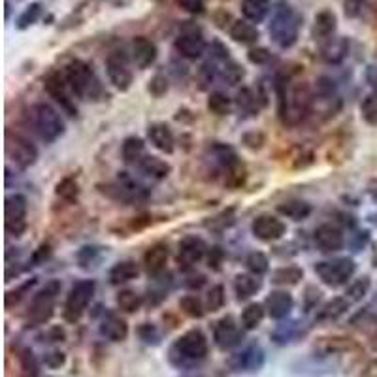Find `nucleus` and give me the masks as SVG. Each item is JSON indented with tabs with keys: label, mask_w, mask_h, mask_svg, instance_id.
Wrapping results in <instances>:
<instances>
[{
	"label": "nucleus",
	"mask_w": 377,
	"mask_h": 377,
	"mask_svg": "<svg viewBox=\"0 0 377 377\" xmlns=\"http://www.w3.org/2000/svg\"><path fill=\"white\" fill-rule=\"evenodd\" d=\"M6 230L11 236H21L27 228V198L23 194H11L6 198Z\"/></svg>",
	"instance_id": "obj_11"
},
{
	"label": "nucleus",
	"mask_w": 377,
	"mask_h": 377,
	"mask_svg": "<svg viewBox=\"0 0 377 377\" xmlns=\"http://www.w3.org/2000/svg\"><path fill=\"white\" fill-rule=\"evenodd\" d=\"M300 323L298 321H289V323L277 324L272 332V341L277 345L291 344L292 339L300 336Z\"/></svg>",
	"instance_id": "obj_38"
},
{
	"label": "nucleus",
	"mask_w": 377,
	"mask_h": 377,
	"mask_svg": "<svg viewBox=\"0 0 377 377\" xmlns=\"http://www.w3.org/2000/svg\"><path fill=\"white\" fill-rule=\"evenodd\" d=\"M336 27H338V19H336L334 11H319L313 23V36L315 40H329L336 33Z\"/></svg>",
	"instance_id": "obj_28"
},
{
	"label": "nucleus",
	"mask_w": 377,
	"mask_h": 377,
	"mask_svg": "<svg viewBox=\"0 0 377 377\" xmlns=\"http://www.w3.org/2000/svg\"><path fill=\"white\" fill-rule=\"evenodd\" d=\"M147 138L153 144V147H156L162 153L170 155L174 151L176 140H174L172 130H170V127L166 123H151L149 129H147Z\"/></svg>",
	"instance_id": "obj_24"
},
{
	"label": "nucleus",
	"mask_w": 377,
	"mask_h": 377,
	"mask_svg": "<svg viewBox=\"0 0 377 377\" xmlns=\"http://www.w3.org/2000/svg\"><path fill=\"white\" fill-rule=\"evenodd\" d=\"M349 55V40L347 38H329L321 46V59L329 65H339Z\"/></svg>",
	"instance_id": "obj_23"
},
{
	"label": "nucleus",
	"mask_w": 377,
	"mask_h": 377,
	"mask_svg": "<svg viewBox=\"0 0 377 377\" xmlns=\"http://www.w3.org/2000/svg\"><path fill=\"white\" fill-rule=\"evenodd\" d=\"M100 334L110 341H124L129 336V324L123 317H119L117 313H108L104 315L102 323H100Z\"/></svg>",
	"instance_id": "obj_22"
},
{
	"label": "nucleus",
	"mask_w": 377,
	"mask_h": 377,
	"mask_svg": "<svg viewBox=\"0 0 377 377\" xmlns=\"http://www.w3.org/2000/svg\"><path fill=\"white\" fill-rule=\"evenodd\" d=\"M351 324L361 330L364 336H370V338L377 336V317L372 312L356 313L355 317L351 319Z\"/></svg>",
	"instance_id": "obj_41"
},
{
	"label": "nucleus",
	"mask_w": 377,
	"mask_h": 377,
	"mask_svg": "<svg viewBox=\"0 0 377 377\" xmlns=\"http://www.w3.org/2000/svg\"><path fill=\"white\" fill-rule=\"evenodd\" d=\"M285 223L274 216H259L251 225V232L260 242H275L285 234Z\"/></svg>",
	"instance_id": "obj_15"
},
{
	"label": "nucleus",
	"mask_w": 377,
	"mask_h": 377,
	"mask_svg": "<svg viewBox=\"0 0 377 377\" xmlns=\"http://www.w3.org/2000/svg\"><path fill=\"white\" fill-rule=\"evenodd\" d=\"M245 266H248V270L251 272L253 275H264L266 272H268V257L264 253H260V251H253V253L248 255V259H245Z\"/></svg>",
	"instance_id": "obj_46"
},
{
	"label": "nucleus",
	"mask_w": 377,
	"mask_h": 377,
	"mask_svg": "<svg viewBox=\"0 0 377 377\" xmlns=\"http://www.w3.org/2000/svg\"><path fill=\"white\" fill-rule=\"evenodd\" d=\"M242 142H243V146L245 147L257 151L264 146L266 138H264L262 132H257V130H253V132H245V134L242 136Z\"/></svg>",
	"instance_id": "obj_56"
},
{
	"label": "nucleus",
	"mask_w": 377,
	"mask_h": 377,
	"mask_svg": "<svg viewBox=\"0 0 377 377\" xmlns=\"http://www.w3.org/2000/svg\"><path fill=\"white\" fill-rule=\"evenodd\" d=\"M179 307H181V312H184L185 315L193 319L204 317L206 313L204 304L200 302L198 297H194V294H187V297L181 298V300H179Z\"/></svg>",
	"instance_id": "obj_44"
},
{
	"label": "nucleus",
	"mask_w": 377,
	"mask_h": 377,
	"mask_svg": "<svg viewBox=\"0 0 377 377\" xmlns=\"http://www.w3.org/2000/svg\"><path fill=\"white\" fill-rule=\"evenodd\" d=\"M356 344L349 338H341V336H330V338H319L315 344V351L321 353V356H332L339 353H347V351L355 349Z\"/></svg>",
	"instance_id": "obj_26"
},
{
	"label": "nucleus",
	"mask_w": 377,
	"mask_h": 377,
	"mask_svg": "<svg viewBox=\"0 0 377 377\" xmlns=\"http://www.w3.org/2000/svg\"><path fill=\"white\" fill-rule=\"evenodd\" d=\"M315 245L323 253H336L344 248V234L334 225H321L315 230Z\"/></svg>",
	"instance_id": "obj_17"
},
{
	"label": "nucleus",
	"mask_w": 377,
	"mask_h": 377,
	"mask_svg": "<svg viewBox=\"0 0 377 377\" xmlns=\"http://www.w3.org/2000/svg\"><path fill=\"white\" fill-rule=\"evenodd\" d=\"M138 336H140L142 341H144V344H147V345H159L161 344V339H162L159 329H156V326H153V324H149V323L142 324L140 329H138Z\"/></svg>",
	"instance_id": "obj_54"
},
{
	"label": "nucleus",
	"mask_w": 377,
	"mask_h": 377,
	"mask_svg": "<svg viewBox=\"0 0 377 377\" xmlns=\"http://www.w3.org/2000/svg\"><path fill=\"white\" fill-rule=\"evenodd\" d=\"M40 16H42V4H40V2H33V4L25 8V11H23L19 19H17V28L25 31V28H28L31 25H34V23L40 19Z\"/></svg>",
	"instance_id": "obj_47"
},
{
	"label": "nucleus",
	"mask_w": 377,
	"mask_h": 377,
	"mask_svg": "<svg viewBox=\"0 0 377 377\" xmlns=\"http://www.w3.org/2000/svg\"><path fill=\"white\" fill-rule=\"evenodd\" d=\"M260 287H262V281L259 280V275L240 274L234 280V291H236L238 300H248L255 297L260 291Z\"/></svg>",
	"instance_id": "obj_30"
},
{
	"label": "nucleus",
	"mask_w": 377,
	"mask_h": 377,
	"mask_svg": "<svg viewBox=\"0 0 377 377\" xmlns=\"http://www.w3.org/2000/svg\"><path fill=\"white\" fill-rule=\"evenodd\" d=\"M361 113L368 124H377V91L364 97L361 104Z\"/></svg>",
	"instance_id": "obj_49"
},
{
	"label": "nucleus",
	"mask_w": 377,
	"mask_h": 377,
	"mask_svg": "<svg viewBox=\"0 0 377 377\" xmlns=\"http://www.w3.org/2000/svg\"><path fill=\"white\" fill-rule=\"evenodd\" d=\"M176 4L185 10L187 14H193V16H200L204 14V0H176Z\"/></svg>",
	"instance_id": "obj_57"
},
{
	"label": "nucleus",
	"mask_w": 377,
	"mask_h": 377,
	"mask_svg": "<svg viewBox=\"0 0 377 377\" xmlns=\"http://www.w3.org/2000/svg\"><path fill=\"white\" fill-rule=\"evenodd\" d=\"M168 257H170V251H168L166 243H155L144 255V266L151 275H159L166 268Z\"/></svg>",
	"instance_id": "obj_25"
},
{
	"label": "nucleus",
	"mask_w": 377,
	"mask_h": 377,
	"mask_svg": "<svg viewBox=\"0 0 377 377\" xmlns=\"http://www.w3.org/2000/svg\"><path fill=\"white\" fill-rule=\"evenodd\" d=\"M106 70L108 78L119 91H129L132 85V72L129 68V59L123 51H113L106 59Z\"/></svg>",
	"instance_id": "obj_13"
},
{
	"label": "nucleus",
	"mask_w": 377,
	"mask_h": 377,
	"mask_svg": "<svg viewBox=\"0 0 377 377\" xmlns=\"http://www.w3.org/2000/svg\"><path fill=\"white\" fill-rule=\"evenodd\" d=\"M313 104V92L307 83L280 85V117L285 127H297L304 121Z\"/></svg>",
	"instance_id": "obj_2"
},
{
	"label": "nucleus",
	"mask_w": 377,
	"mask_h": 377,
	"mask_svg": "<svg viewBox=\"0 0 377 377\" xmlns=\"http://www.w3.org/2000/svg\"><path fill=\"white\" fill-rule=\"evenodd\" d=\"M132 60L138 68L146 70L156 60V46L146 36H136L132 40Z\"/></svg>",
	"instance_id": "obj_21"
},
{
	"label": "nucleus",
	"mask_w": 377,
	"mask_h": 377,
	"mask_svg": "<svg viewBox=\"0 0 377 377\" xmlns=\"http://www.w3.org/2000/svg\"><path fill=\"white\" fill-rule=\"evenodd\" d=\"M277 211L281 216L287 217V219H292V221H302L306 219L312 213V206L304 202V200H289V202H283V204L277 206Z\"/></svg>",
	"instance_id": "obj_35"
},
{
	"label": "nucleus",
	"mask_w": 377,
	"mask_h": 377,
	"mask_svg": "<svg viewBox=\"0 0 377 377\" xmlns=\"http://www.w3.org/2000/svg\"><path fill=\"white\" fill-rule=\"evenodd\" d=\"M298 31H300V16L287 0H280L275 4L270 21V36L274 43L281 49L292 48L298 40Z\"/></svg>",
	"instance_id": "obj_3"
},
{
	"label": "nucleus",
	"mask_w": 377,
	"mask_h": 377,
	"mask_svg": "<svg viewBox=\"0 0 377 377\" xmlns=\"http://www.w3.org/2000/svg\"><path fill=\"white\" fill-rule=\"evenodd\" d=\"M248 57H249V60L253 63V65H268L270 60H272V53H270L266 48L249 49Z\"/></svg>",
	"instance_id": "obj_58"
},
{
	"label": "nucleus",
	"mask_w": 377,
	"mask_h": 377,
	"mask_svg": "<svg viewBox=\"0 0 377 377\" xmlns=\"http://www.w3.org/2000/svg\"><path fill=\"white\" fill-rule=\"evenodd\" d=\"M315 92H317L319 98L323 100H334L336 97V83L332 78L329 75H321L317 80V85H315Z\"/></svg>",
	"instance_id": "obj_52"
},
{
	"label": "nucleus",
	"mask_w": 377,
	"mask_h": 377,
	"mask_svg": "<svg viewBox=\"0 0 377 377\" xmlns=\"http://www.w3.org/2000/svg\"><path fill=\"white\" fill-rule=\"evenodd\" d=\"M264 362H266V355H264L262 347L251 344L236 351L228 359V368L234 373H257L264 368Z\"/></svg>",
	"instance_id": "obj_9"
},
{
	"label": "nucleus",
	"mask_w": 377,
	"mask_h": 377,
	"mask_svg": "<svg viewBox=\"0 0 377 377\" xmlns=\"http://www.w3.org/2000/svg\"><path fill=\"white\" fill-rule=\"evenodd\" d=\"M33 119L36 132L43 142H55L65 132V123L57 113V110L51 108L49 104L40 102L33 108Z\"/></svg>",
	"instance_id": "obj_8"
},
{
	"label": "nucleus",
	"mask_w": 377,
	"mask_h": 377,
	"mask_svg": "<svg viewBox=\"0 0 377 377\" xmlns=\"http://www.w3.org/2000/svg\"><path fill=\"white\" fill-rule=\"evenodd\" d=\"M230 38L238 43H245V46H251V43H257V40L260 38L257 27H253L251 23L248 21H234L230 28Z\"/></svg>",
	"instance_id": "obj_36"
},
{
	"label": "nucleus",
	"mask_w": 377,
	"mask_h": 377,
	"mask_svg": "<svg viewBox=\"0 0 377 377\" xmlns=\"http://www.w3.org/2000/svg\"><path fill=\"white\" fill-rule=\"evenodd\" d=\"M115 300H117L119 309L124 313L138 312L142 306V297L136 291H132V289H121V291L117 292V298H115Z\"/></svg>",
	"instance_id": "obj_42"
},
{
	"label": "nucleus",
	"mask_w": 377,
	"mask_h": 377,
	"mask_svg": "<svg viewBox=\"0 0 377 377\" xmlns=\"http://www.w3.org/2000/svg\"><path fill=\"white\" fill-rule=\"evenodd\" d=\"M78 260H80V266L83 270H91L95 268L98 264V260H100V251H98V248H83L78 253Z\"/></svg>",
	"instance_id": "obj_53"
},
{
	"label": "nucleus",
	"mask_w": 377,
	"mask_h": 377,
	"mask_svg": "<svg viewBox=\"0 0 377 377\" xmlns=\"http://www.w3.org/2000/svg\"><path fill=\"white\" fill-rule=\"evenodd\" d=\"M206 249L208 248H206V243L202 238H196V236L184 238L181 243H179V251H178L179 268H184V270L193 268L194 264L204 259Z\"/></svg>",
	"instance_id": "obj_16"
},
{
	"label": "nucleus",
	"mask_w": 377,
	"mask_h": 377,
	"mask_svg": "<svg viewBox=\"0 0 377 377\" xmlns=\"http://www.w3.org/2000/svg\"><path fill=\"white\" fill-rule=\"evenodd\" d=\"M208 110L216 115H228L232 110L230 98L225 92H211L208 98Z\"/></svg>",
	"instance_id": "obj_45"
},
{
	"label": "nucleus",
	"mask_w": 377,
	"mask_h": 377,
	"mask_svg": "<svg viewBox=\"0 0 377 377\" xmlns=\"http://www.w3.org/2000/svg\"><path fill=\"white\" fill-rule=\"evenodd\" d=\"M243 75H245V72H243L242 66L234 63V60H226L225 68L221 70V78L225 83L236 85V83H240V81L243 80Z\"/></svg>",
	"instance_id": "obj_50"
},
{
	"label": "nucleus",
	"mask_w": 377,
	"mask_h": 377,
	"mask_svg": "<svg viewBox=\"0 0 377 377\" xmlns=\"http://www.w3.org/2000/svg\"><path fill=\"white\" fill-rule=\"evenodd\" d=\"M138 274H140V268L134 260H123L110 270V281H112V285H123V283L136 280Z\"/></svg>",
	"instance_id": "obj_32"
},
{
	"label": "nucleus",
	"mask_w": 377,
	"mask_h": 377,
	"mask_svg": "<svg viewBox=\"0 0 377 377\" xmlns=\"http://www.w3.org/2000/svg\"><path fill=\"white\" fill-rule=\"evenodd\" d=\"M168 91V80L164 75L156 74L153 80L149 81V92L153 97H162Z\"/></svg>",
	"instance_id": "obj_59"
},
{
	"label": "nucleus",
	"mask_w": 377,
	"mask_h": 377,
	"mask_svg": "<svg viewBox=\"0 0 377 377\" xmlns=\"http://www.w3.org/2000/svg\"><path fill=\"white\" fill-rule=\"evenodd\" d=\"M95 291H97V283L92 280H81L72 285L65 304V319L68 323L80 321L89 306V302L95 297Z\"/></svg>",
	"instance_id": "obj_7"
},
{
	"label": "nucleus",
	"mask_w": 377,
	"mask_h": 377,
	"mask_svg": "<svg viewBox=\"0 0 377 377\" xmlns=\"http://www.w3.org/2000/svg\"><path fill=\"white\" fill-rule=\"evenodd\" d=\"M33 285H34V281H31V283H27V285H23L19 291L8 292V294H6V307H11L14 304H17V302L23 298V292H27L28 287H33Z\"/></svg>",
	"instance_id": "obj_61"
},
{
	"label": "nucleus",
	"mask_w": 377,
	"mask_h": 377,
	"mask_svg": "<svg viewBox=\"0 0 377 377\" xmlns=\"http://www.w3.org/2000/svg\"><path fill=\"white\" fill-rule=\"evenodd\" d=\"M188 280L191 281H187V285L191 287V289H194V287H196V289H198V287H202L206 283V280H204V275H196V277H188Z\"/></svg>",
	"instance_id": "obj_63"
},
{
	"label": "nucleus",
	"mask_w": 377,
	"mask_h": 377,
	"mask_svg": "<svg viewBox=\"0 0 377 377\" xmlns=\"http://www.w3.org/2000/svg\"><path fill=\"white\" fill-rule=\"evenodd\" d=\"M176 49L185 59H198L206 51V40L196 31L181 33L176 38Z\"/></svg>",
	"instance_id": "obj_19"
},
{
	"label": "nucleus",
	"mask_w": 377,
	"mask_h": 377,
	"mask_svg": "<svg viewBox=\"0 0 377 377\" xmlns=\"http://www.w3.org/2000/svg\"><path fill=\"white\" fill-rule=\"evenodd\" d=\"M370 287H372V281L368 275L364 277H359L347 287V291H345V298L349 302H361L362 298L366 297L368 292H370Z\"/></svg>",
	"instance_id": "obj_43"
},
{
	"label": "nucleus",
	"mask_w": 377,
	"mask_h": 377,
	"mask_svg": "<svg viewBox=\"0 0 377 377\" xmlns=\"http://www.w3.org/2000/svg\"><path fill=\"white\" fill-rule=\"evenodd\" d=\"M123 161L127 164H140V161L146 156V144L142 138H136V136H130L123 142Z\"/></svg>",
	"instance_id": "obj_34"
},
{
	"label": "nucleus",
	"mask_w": 377,
	"mask_h": 377,
	"mask_svg": "<svg viewBox=\"0 0 377 377\" xmlns=\"http://www.w3.org/2000/svg\"><path fill=\"white\" fill-rule=\"evenodd\" d=\"M304 277V270L298 266H283L272 272V283L281 287H292L298 285Z\"/></svg>",
	"instance_id": "obj_37"
},
{
	"label": "nucleus",
	"mask_w": 377,
	"mask_h": 377,
	"mask_svg": "<svg viewBox=\"0 0 377 377\" xmlns=\"http://www.w3.org/2000/svg\"><path fill=\"white\" fill-rule=\"evenodd\" d=\"M272 10L270 0H242L243 17L251 23H262Z\"/></svg>",
	"instance_id": "obj_33"
},
{
	"label": "nucleus",
	"mask_w": 377,
	"mask_h": 377,
	"mask_svg": "<svg viewBox=\"0 0 377 377\" xmlns=\"http://www.w3.org/2000/svg\"><path fill=\"white\" fill-rule=\"evenodd\" d=\"M264 319V306L262 304H249L245 309L242 312V329L245 330H255L259 329L260 323H262Z\"/></svg>",
	"instance_id": "obj_40"
},
{
	"label": "nucleus",
	"mask_w": 377,
	"mask_h": 377,
	"mask_svg": "<svg viewBox=\"0 0 377 377\" xmlns=\"http://www.w3.org/2000/svg\"><path fill=\"white\" fill-rule=\"evenodd\" d=\"M319 300H321V291H317L315 287H307L306 289V312H312L313 307L317 306Z\"/></svg>",
	"instance_id": "obj_62"
},
{
	"label": "nucleus",
	"mask_w": 377,
	"mask_h": 377,
	"mask_svg": "<svg viewBox=\"0 0 377 377\" xmlns=\"http://www.w3.org/2000/svg\"><path fill=\"white\" fill-rule=\"evenodd\" d=\"M210 351L208 338L202 330H187L168 349V362L178 370H193L206 361Z\"/></svg>",
	"instance_id": "obj_1"
},
{
	"label": "nucleus",
	"mask_w": 377,
	"mask_h": 377,
	"mask_svg": "<svg viewBox=\"0 0 377 377\" xmlns=\"http://www.w3.org/2000/svg\"><path fill=\"white\" fill-rule=\"evenodd\" d=\"M46 91L49 92V97L55 98L70 115H75V106L72 104L70 97H68V83H66V78H63V75L57 74V72L49 74L48 78H46Z\"/></svg>",
	"instance_id": "obj_18"
},
{
	"label": "nucleus",
	"mask_w": 377,
	"mask_h": 377,
	"mask_svg": "<svg viewBox=\"0 0 377 377\" xmlns=\"http://www.w3.org/2000/svg\"><path fill=\"white\" fill-rule=\"evenodd\" d=\"M355 260L347 259V257L323 260V262L315 264V274H317L319 280L323 281L324 285L332 287V289L347 285L353 274H355Z\"/></svg>",
	"instance_id": "obj_5"
},
{
	"label": "nucleus",
	"mask_w": 377,
	"mask_h": 377,
	"mask_svg": "<svg viewBox=\"0 0 377 377\" xmlns=\"http://www.w3.org/2000/svg\"><path fill=\"white\" fill-rule=\"evenodd\" d=\"M213 341L221 351L236 349L238 345H242L243 332L240 324L236 323V319L232 315H225L223 319H219L213 326Z\"/></svg>",
	"instance_id": "obj_12"
},
{
	"label": "nucleus",
	"mask_w": 377,
	"mask_h": 377,
	"mask_svg": "<svg viewBox=\"0 0 377 377\" xmlns=\"http://www.w3.org/2000/svg\"><path fill=\"white\" fill-rule=\"evenodd\" d=\"M349 306L351 302L345 297L332 298V300L326 302V304L319 309L315 321H319V323H332V321H338L339 317H344L345 313H347Z\"/></svg>",
	"instance_id": "obj_27"
},
{
	"label": "nucleus",
	"mask_w": 377,
	"mask_h": 377,
	"mask_svg": "<svg viewBox=\"0 0 377 377\" xmlns=\"http://www.w3.org/2000/svg\"><path fill=\"white\" fill-rule=\"evenodd\" d=\"M225 306V289L223 285H213L206 297V309L208 312H219Z\"/></svg>",
	"instance_id": "obj_51"
},
{
	"label": "nucleus",
	"mask_w": 377,
	"mask_h": 377,
	"mask_svg": "<svg viewBox=\"0 0 377 377\" xmlns=\"http://www.w3.org/2000/svg\"><path fill=\"white\" fill-rule=\"evenodd\" d=\"M8 153H10L11 161L19 168L33 166L38 159V149L34 147V144H31L27 138L19 134H8Z\"/></svg>",
	"instance_id": "obj_14"
},
{
	"label": "nucleus",
	"mask_w": 377,
	"mask_h": 377,
	"mask_svg": "<svg viewBox=\"0 0 377 377\" xmlns=\"http://www.w3.org/2000/svg\"><path fill=\"white\" fill-rule=\"evenodd\" d=\"M366 8V0H344V11L345 17L356 19Z\"/></svg>",
	"instance_id": "obj_55"
},
{
	"label": "nucleus",
	"mask_w": 377,
	"mask_h": 377,
	"mask_svg": "<svg viewBox=\"0 0 377 377\" xmlns=\"http://www.w3.org/2000/svg\"><path fill=\"white\" fill-rule=\"evenodd\" d=\"M17 359V372L16 377H40V364L36 356L28 347H21L16 353Z\"/></svg>",
	"instance_id": "obj_29"
},
{
	"label": "nucleus",
	"mask_w": 377,
	"mask_h": 377,
	"mask_svg": "<svg viewBox=\"0 0 377 377\" xmlns=\"http://www.w3.org/2000/svg\"><path fill=\"white\" fill-rule=\"evenodd\" d=\"M60 289H63L60 281L51 280L34 294L33 302H31V309H28V323L43 324L53 317L55 302L59 298Z\"/></svg>",
	"instance_id": "obj_4"
},
{
	"label": "nucleus",
	"mask_w": 377,
	"mask_h": 377,
	"mask_svg": "<svg viewBox=\"0 0 377 377\" xmlns=\"http://www.w3.org/2000/svg\"><path fill=\"white\" fill-rule=\"evenodd\" d=\"M294 307V298L292 294H289L287 291H274L270 292L268 298H266V309H268V315L275 321H281V319L289 317V313L292 312Z\"/></svg>",
	"instance_id": "obj_20"
},
{
	"label": "nucleus",
	"mask_w": 377,
	"mask_h": 377,
	"mask_svg": "<svg viewBox=\"0 0 377 377\" xmlns=\"http://www.w3.org/2000/svg\"><path fill=\"white\" fill-rule=\"evenodd\" d=\"M138 168H140L146 176H149V178L153 179H164L170 176V172H172V166H170L166 161H162V159L153 155L144 156L140 161V164H138Z\"/></svg>",
	"instance_id": "obj_31"
},
{
	"label": "nucleus",
	"mask_w": 377,
	"mask_h": 377,
	"mask_svg": "<svg viewBox=\"0 0 377 377\" xmlns=\"http://www.w3.org/2000/svg\"><path fill=\"white\" fill-rule=\"evenodd\" d=\"M366 78H368V81L372 83V85H377V65H372L370 68H368Z\"/></svg>",
	"instance_id": "obj_64"
},
{
	"label": "nucleus",
	"mask_w": 377,
	"mask_h": 377,
	"mask_svg": "<svg viewBox=\"0 0 377 377\" xmlns=\"http://www.w3.org/2000/svg\"><path fill=\"white\" fill-rule=\"evenodd\" d=\"M57 194L63 200H66V202H74L80 196V185H78V181L74 178L60 179L59 184H57Z\"/></svg>",
	"instance_id": "obj_48"
},
{
	"label": "nucleus",
	"mask_w": 377,
	"mask_h": 377,
	"mask_svg": "<svg viewBox=\"0 0 377 377\" xmlns=\"http://www.w3.org/2000/svg\"><path fill=\"white\" fill-rule=\"evenodd\" d=\"M98 187H100V193H104L112 200L123 202V204H132V202H138V200L147 198L146 188L129 178L119 179L117 184L98 185Z\"/></svg>",
	"instance_id": "obj_10"
},
{
	"label": "nucleus",
	"mask_w": 377,
	"mask_h": 377,
	"mask_svg": "<svg viewBox=\"0 0 377 377\" xmlns=\"http://www.w3.org/2000/svg\"><path fill=\"white\" fill-rule=\"evenodd\" d=\"M65 78L72 92L78 97H95V91L100 89L98 80L95 78V72L85 60H72L70 65L66 66Z\"/></svg>",
	"instance_id": "obj_6"
},
{
	"label": "nucleus",
	"mask_w": 377,
	"mask_h": 377,
	"mask_svg": "<svg viewBox=\"0 0 377 377\" xmlns=\"http://www.w3.org/2000/svg\"><path fill=\"white\" fill-rule=\"evenodd\" d=\"M43 362H46V366L49 368H60L66 362L65 353H60V351H51V353H46L43 356Z\"/></svg>",
	"instance_id": "obj_60"
},
{
	"label": "nucleus",
	"mask_w": 377,
	"mask_h": 377,
	"mask_svg": "<svg viewBox=\"0 0 377 377\" xmlns=\"http://www.w3.org/2000/svg\"><path fill=\"white\" fill-rule=\"evenodd\" d=\"M236 104H238V108H240V112L248 113V115H257V113L260 112L259 97H257V95H255L249 87H243V89L238 91Z\"/></svg>",
	"instance_id": "obj_39"
}]
</instances>
